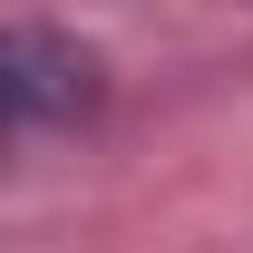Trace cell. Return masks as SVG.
I'll use <instances>...</instances> for the list:
<instances>
[{"label":"cell","instance_id":"6da1fadb","mask_svg":"<svg viewBox=\"0 0 253 253\" xmlns=\"http://www.w3.org/2000/svg\"><path fill=\"white\" fill-rule=\"evenodd\" d=\"M0 88H10V117L20 126H78V117H97L107 68H97L78 39L20 20V30H10V59H0Z\"/></svg>","mask_w":253,"mask_h":253}]
</instances>
